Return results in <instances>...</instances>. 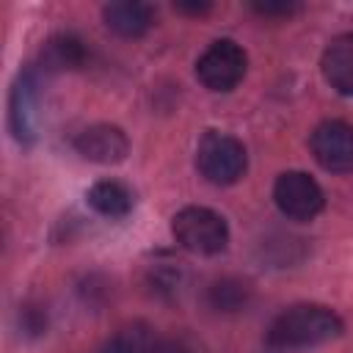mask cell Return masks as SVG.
Instances as JSON below:
<instances>
[{
    "label": "cell",
    "mask_w": 353,
    "mask_h": 353,
    "mask_svg": "<svg viewBox=\"0 0 353 353\" xmlns=\"http://www.w3.org/2000/svg\"><path fill=\"white\" fill-rule=\"evenodd\" d=\"M154 336L146 325L132 323L127 328H121L116 336H110L97 353H154Z\"/></svg>",
    "instance_id": "cell-14"
},
{
    "label": "cell",
    "mask_w": 353,
    "mask_h": 353,
    "mask_svg": "<svg viewBox=\"0 0 353 353\" xmlns=\"http://www.w3.org/2000/svg\"><path fill=\"white\" fill-rule=\"evenodd\" d=\"M74 149L91 163L113 165V163H121L127 157L130 141H127L124 130L116 124H91L83 132H77Z\"/></svg>",
    "instance_id": "cell-8"
},
{
    "label": "cell",
    "mask_w": 353,
    "mask_h": 353,
    "mask_svg": "<svg viewBox=\"0 0 353 353\" xmlns=\"http://www.w3.org/2000/svg\"><path fill=\"white\" fill-rule=\"evenodd\" d=\"M312 154L325 171H353V124L339 119L317 124V130L312 132Z\"/></svg>",
    "instance_id": "cell-6"
},
{
    "label": "cell",
    "mask_w": 353,
    "mask_h": 353,
    "mask_svg": "<svg viewBox=\"0 0 353 353\" xmlns=\"http://www.w3.org/2000/svg\"><path fill=\"white\" fill-rule=\"evenodd\" d=\"M342 317L320 303H298L284 309L268 328V342L276 347H312L342 334Z\"/></svg>",
    "instance_id": "cell-1"
},
{
    "label": "cell",
    "mask_w": 353,
    "mask_h": 353,
    "mask_svg": "<svg viewBox=\"0 0 353 353\" xmlns=\"http://www.w3.org/2000/svg\"><path fill=\"white\" fill-rule=\"evenodd\" d=\"M174 8H176V11H182V14H193V17H201V14H207L212 6H210V3H176Z\"/></svg>",
    "instance_id": "cell-18"
},
{
    "label": "cell",
    "mask_w": 353,
    "mask_h": 353,
    "mask_svg": "<svg viewBox=\"0 0 353 353\" xmlns=\"http://www.w3.org/2000/svg\"><path fill=\"white\" fill-rule=\"evenodd\" d=\"M245 66L248 58L243 47L232 39H218L196 61V77L210 91H232L245 77Z\"/></svg>",
    "instance_id": "cell-4"
},
{
    "label": "cell",
    "mask_w": 353,
    "mask_h": 353,
    "mask_svg": "<svg viewBox=\"0 0 353 353\" xmlns=\"http://www.w3.org/2000/svg\"><path fill=\"white\" fill-rule=\"evenodd\" d=\"M273 199L276 207L292 221H312L325 204L323 188L303 171L281 174L273 185Z\"/></svg>",
    "instance_id": "cell-5"
},
{
    "label": "cell",
    "mask_w": 353,
    "mask_h": 353,
    "mask_svg": "<svg viewBox=\"0 0 353 353\" xmlns=\"http://www.w3.org/2000/svg\"><path fill=\"white\" fill-rule=\"evenodd\" d=\"M154 353H196V347H193L188 339L168 336V339H160V342L154 345Z\"/></svg>",
    "instance_id": "cell-17"
},
{
    "label": "cell",
    "mask_w": 353,
    "mask_h": 353,
    "mask_svg": "<svg viewBox=\"0 0 353 353\" xmlns=\"http://www.w3.org/2000/svg\"><path fill=\"white\" fill-rule=\"evenodd\" d=\"M146 287L154 298L174 301L185 287V270L179 265H154L146 273Z\"/></svg>",
    "instance_id": "cell-15"
},
{
    "label": "cell",
    "mask_w": 353,
    "mask_h": 353,
    "mask_svg": "<svg viewBox=\"0 0 353 353\" xmlns=\"http://www.w3.org/2000/svg\"><path fill=\"white\" fill-rule=\"evenodd\" d=\"M88 61V47L74 33H58L41 47V66L47 72H66L80 69Z\"/></svg>",
    "instance_id": "cell-11"
},
{
    "label": "cell",
    "mask_w": 353,
    "mask_h": 353,
    "mask_svg": "<svg viewBox=\"0 0 353 353\" xmlns=\"http://www.w3.org/2000/svg\"><path fill=\"white\" fill-rule=\"evenodd\" d=\"M251 8L262 17H290L292 11H298L295 3H254Z\"/></svg>",
    "instance_id": "cell-16"
},
{
    "label": "cell",
    "mask_w": 353,
    "mask_h": 353,
    "mask_svg": "<svg viewBox=\"0 0 353 353\" xmlns=\"http://www.w3.org/2000/svg\"><path fill=\"white\" fill-rule=\"evenodd\" d=\"M323 77L342 97H353V33L336 36L323 52Z\"/></svg>",
    "instance_id": "cell-9"
},
{
    "label": "cell",
    "mask_w": 353,
    "mask_h": 353,
    "mask_svg": "<svg viewBox=\"0 0 353 353\" xmlns=\"http://www.w3.org/2000/svg\"><path fill=\"white\" fill-rule=\"evenodd\" d=\"M174 237L182 248L193 251V254H221L229 243V226L223 221V215H218L210 207H185L174 215L171 221Z\"/></svg>",
    "instance_id": "cell-3"
},
{
    "label": "cell",
    "mask_w": 353,
    "mask_h": 353,
    "mask_svg": "<svg viewBox=\"0 0 353 353\" xmlns=\"http://www.w3.org/2000/svg\"><path fill=\"white\" fill-rule=\"evenodd\" d=\"M248 301H251V287H248V281L234 279V276L218 279V281H212V287L207 290V303H210L215 312H223V314H232V312L245 309Z\"/></svg>",
    "instance_id": "cell-13"
},
{
    "label": "cell",
    "mask_w": 353,
    "mask_h": 353,
    "mask_svg": "<svg viewBox=\"0 0 353 353\" xmlns=\"http://www.w3.org/2000/svg\"><path fill=\"white\" fill-rule=\"evenodd\" d=\"M102 17L105 25L124 39H138L154 25V8L149 3H132V0L108 3L102 8Z\"/></svg>",
    "instance_id": "cell-10"
},
{
    "label": "cell",
    "mask_w": 353,
    "mask_h": 353,
    "mask_svg": "<svg viewBox=\"0 0 353 353\" xmlns=\"http://www.w3.org/2000/svg\"><path fill=\"white\" fill-rule=\"evenodd\" d=\"M36 108H39V83L30 69L19 72L11 97H8V124L19 143H30L36 138Z\"/></svg>",
    "instance_id": "cell-7"
},
{
    "label": "cell",
    "mask_w": 353,
    "mask_h": 353,
    "mask_svg": "<svg viewBox=\"0 0 353 353\" xmlns=\"http://www.w3.org/2000/svg\"><path fill=\"white\" fill-rule=\"evenodd\" d=\"M88 204L99 215H105V218H124L132 210L135 196H132V190L124 182H119V179H102V182L91 185Z\"/></svg>",
    "instance_id": "cell-12"
},
{
    "label": "cell",
    "mask_w": 353,
    "mask_h": 353,
    "mask_svg": "<svg viewBox=\"0 0 353 353\" xmlns=\"http://www.w3.org/2000/svg\"><path fill=\"white\" fill-rule=\"evenodd\" d=\"M248 165L245 146L226 132L210 130L196 146V168L212 185H234Z\"/></svg>",
    "instance_id": "cell-2"
}]
</instances>
